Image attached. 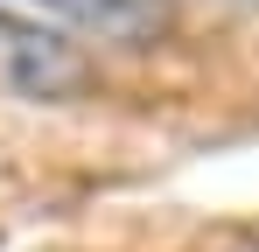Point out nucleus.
Here are the masks:
<instances>
[{
  "mask_svg": "<svg viewBox=\"0 0 259 252\" xmlns=\"http://www.w3.org/2000/svg\"><path fill=\"white\" fill-rule=\"evenodd\" d=\"M0 84L21 91V98H70L84 84V56L63 35H49V28L0 7Z\"/></svg>",
  "mask_w": 259,
  "mask_h": 252,
  "instance_id": "f257e3e1",
  "label": "nucleus"
},
{
  "mask_svg": "<svg viewBox=\"0 0 259 252\" xmlns=\"http://www.w3.org/2000/svg\"><path fill=\"white\" fill-rule=\"evenodd\" d=\"M70 28H91V35L112 42H161L175 28V0H28Z\"/></svg>",
  "mask_w": 259,
  "mask_h": 252,
  "instance_id": "f03ea898",
  "label": "nucleus"
}]
</instances>
